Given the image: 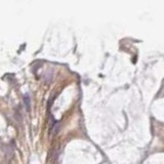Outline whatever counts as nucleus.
Here are the masks:
<instances>
[{"mask_svg":"<svg viewBox=\"0 0 164 164\" xmlns=\"http://www.w3.org/2000/svg\"><path fill=\"white\" fill-rule=\"evenodd\" d=\"M24 103H25V106H26L27 111H30L31 101H30V96H29V94H25V96H24Z\"/></svg>","mask_w":164,"mask_h":164,"instance_id":"obj_1","label":"nucleus"}]
</instances>
